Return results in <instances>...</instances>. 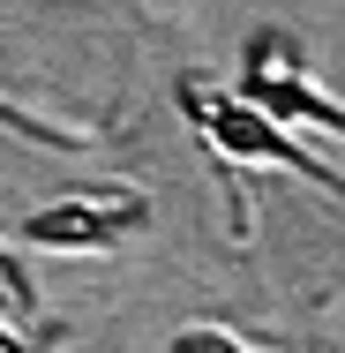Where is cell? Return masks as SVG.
<instances>
[{"mask_svg": "<svg viewBox=\"0 0 345 353\" xmlns=\"http://www.w3.org/2000/svg\"><path fill=\"white\" fill-rule=\"evenodd\" d=\"M173 90H180V113L196 121V136H203V143H218L225 158H248V165H285V173H300V181H315V188L345 196V181L323 165V158H308L300 143H285V136H278L263 105H240V98L210 90L203 75H180Z\"/></svg>", "mask_w": 345, "mask_h": 353, "instance_id": "6da1fadb", "label": "cell"}, {"mask_svg": "<svg viewBox=\"0 0 345 353\" xmlns=\"http://www.w3.org/2000/svg\"><path fill=\"white\" fill-rule=\"evenodd\" d=\"M143 218H150V196L143 188H83V196H61L45 211L23 218V241L30 248H113L128 241Z\"/></svg>", "mask_w": 345, "mask_h": 353, "instance_id": "7a4b0ae2", "label": "cell"}]
</instances>
